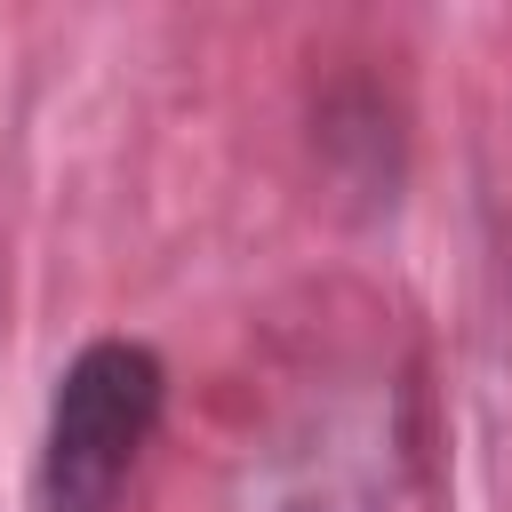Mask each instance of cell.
<instances>
[{
    "label": "cell",
    "mask_w": 512,
    "mask_h": 512,
    "mask_svg": "<svg viewBox=\"0 0 512 512\" xmlns=\"http://www.w3.org/2000/svg\"><path fill=\"white\" fill-rule=\"evenodd\" d=\"M280 512H328V504H304V496H296V504H280Z\"/></svg>",
    "instance_id": "7a4b0ae2"
},
{
    "label": "cell",
    "mask_w": 512,
    "mask_h": 512,
    "mask_svg": "<svg viewBox=\"0 0 512 512\" xmlns=\"http://www.w3.org/2000/svg\"><path fill=\"white\" fill-rule=\"evenodd\" d=\"M160 400H168V376L152 344L136 336L80 344L48 400V456H40L48 512H120L128 472L160 424Z\"/></svg>",
    "instance_id": "6da1fadb"
}]
</instances>
